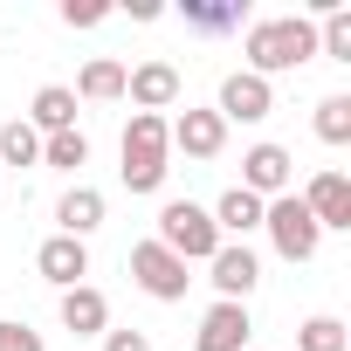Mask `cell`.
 Returning <instances> with one entry per match:
<instances>
[{
  "mask_svg": "<svg viewBox=\"0 0 351 351\" xmlns=\"http://www.w3.org/2000/svg\"><path fill=\"white\" fill-rule=\"evenodd\" d=\"M56 221H62V234H69V241L97 234V228H104V193H97V186H69V193H62V207H56Z\"/></svg>",
  "mask_w": 351,
  "mask_h": 351,
  "instance_id": "obj_16",
  "label": "cell"
},
{
  "mask_svg": "<svg viewBox=\"0 0 351 351\" xmlns=\"http://www.w3.org/2000/svg\"><path fill=\"white\" fill-rule=\"evenodd\" d=\"M262 207H269V200H255V193L228 186V193H221V207H214V228H221V241H228V234H234V241H248V234L262 228Z\"/></svg>",
  "mask_w": 351,
  "mask_h": 351,
  "instance_id": "obj_17",
  "label": "cell"
},
{
  "mask_svg": "<svg viewBox=\"0 0 351 351\" xmlns=\"http://www.w3.org/2000/svg\"><path fill=\"white\" fill-rule=\"evenodd\" d=\"M28 131H42V138H56V131H76V90H62V83L35 90V104H28Z\"/></svg>",
  "mask_w": 351,
  "mask_h": 351,
  "instance_id": "obj_15",
  "label": "cell"
},
{
  "mask_svg": "<svg viewBox=\"0 0 351 351\" xmlns=\"http://www.w3.org/2000/svg\"><path fill=\"white\" fill-rule=\"evenodd\" d=\"M165 138L180 145L186 158H221V145H228V124H221L214 110H186V117H172V124H165Z\"/></svg>",
  "mask_w": 351,
  "mask_h": 351,
  "instance_id": "obj_12",
  "label": "cell"
},
{
  "mask_svg": "<svg viewBox=\"0 0 351 351\" xmlns=\"http://www.w3.org/2000/svg\"><path fill=\"white\" fill-rule=\"evenodd\" d=\"M165 255H180V262H214V248H221V228H214V214L207 207H193V200H165L158 207V234H152Z\"/></svg>",
  "mask_w": 351,
  "mask_h": 351,
  "instance_id": "obj_3",
  "label": "cell"
},
{
  "mask_svg": "<svg viewBox=\"0 0 351 351\" xmlns=\"http://www.w3.org/2000/svg\"><path fill=\"white\" fill-rule=\"evenodd\" d=\"M186 28H200V35L241 28V0H186Z\"/></svg>",
  "mask_w": 351,
  "mask_h": 351,
  "instance_id": "obj_19",
  "label": "cell"
},
{
  "mask_svg": "<svg viewBox=\"0 0 351 351\" xmlns=\"http://www.w3.org/2000/svg\"><path fill=\"white\" fill-rule=\"evenodd\" d=\"M248 351H255V344H248Z\"/></svg>",
  "mask_w": 351,
  "mask_h": 351,
  "instance_id": "obj_27",
  "label": "cell"
},
{
  "mask_svg": "<svg viewBox=\"0 0 351 351\" xmlns=\"http://www.w3.org/2000/svg\"><path fill=\"white\" fill-rule=\"evenodd\" d=\"M0 351H49V344H42V330H28V324H14V317H0Z\"/></svg>",
  "mask_w": 351,
  "mask_h": 351,
  "instance_id": "obj_24",
  "label": "cell"
},
{
  "mask_svg": "<svg viewBox=\"0 0 351 351\" xmlns=\"http://www.w3.org/2000/svg\"><path fill=\"white\" fill-rule=\"evenodd\" d=\"M62 21H69V28H97V21H110V8H104V0H69Z\"/></svg>",
  "mask_w": 351,
  "mask_h": 351,
  "instance_id": "obj_25",
  "label": "cell"
},
{
  "mask_svg": "<svg viewBox=\"0 0 351 351\" xmlns=\"http://www.w3.org/2000/svg\"><path fill=\"white\" fill-rule=\"evenodd\" d=\"M62 330H76V337H104V330H110V303H104V289H90V282L62 289Z\"/></svg>",
  "mask_w": 351,
  "mask_h": 351,
  "instance_id": "obj_14",
  "label": "cell"
},
{
  "mask_svg": "<svg viewBox=\"0 0 351 351\" xmlns=\"http://www.w3.org/2000/svg\"><path fill=\"white\" fill-rule=\"evenodd\" d=\"M0 165H42V131H28V117L0 124Z\"/></svg>",
  "mask_w": 351,
  "mask_h": 351,
  "instance_id": "obj_20",
  "label": "cell"
},
{
  "mask_svg": "<svg viewBox=\"0 0 351 351\" xmlns=\"http://www.w3.org/2000/svg\"><path fill=\"white\" fill-rule=\"evenodd\" d=\"M296 200L310 207V221H317L324 234H330V228H337V234L351 228V180H344L337 165H324V172H317V180H310V186H303Z\"/></svg>",
  "mask_w": 351,
  "mask_h": 351,
  "instance_id": "obj_7",
  "label": "cell"
},
{
  "mask_svg": "<svg viewBox=\"0 0 351 351\" xmlns=\"http://www.w3.org/2000/svg\"><path fill=\"white\" fill-rule=\"evenodd\" d=\"M296 351H351V330L337 317H303L296 324Z\"/></svg>",
  "mask_w": 351,
  "mask_h": 351,
  "instance_id": "obj_21",
  "label": "cell"
},
{
  "mask_svg": "<svg viewBox=\"0 0 351 351\" xmlns=\"http://www.w3.org/2000/svg\"><path fill=\"white\" fill-rule=\"evenodd\" d=\"M241 56H248V76H282V69H303L310 56H317V21H303V14H276V21H255L248 28V42H241Z\"/></svg>",
  "mask_w": 351,
  "mask_h": 351,
  "instance_id": "obj_1",
  "label": "cell"
},
{
  "mask_svg": "<svg viewBox=\"0 0 351 351\" xmlns=\"http://www.w3.org/2000/svg\"><path fill=\"white\" fill-rule=\"evenodd\" d=\"M255 324H248V303H214L193 330V351H248Z\"/></svg>",
  "mask_w": 351,
  "mask_h": 351,
  "instance_id": "obj_10",
  "label": "cell"
},
{
  "mask_svg": "<svg viewBox=\"0 0 351 351\" xmlns=\"http://www.w3.org/2000/svg\"><path fill=\"white\" fill-rule=\"evenodd\" d=\"M289 180H296V158H289L282 145H248V152H241V193H255V200H282Z\"/></svg>",
  "mask_w": 351,
  "mask_h": 351,
  "instance_id": "obj_6",
  "label": "cell"
},
{
  "mask_svg": "<svg viewBox=\"0 0 351 351\" xmlns=\"http://www.w3.org/2000/svg\"><path fill=\"white\" fill-rule=\"evenodd\" d=\"M124 97L158 117V110L180 104V69H172V62H138V69H124Z\"/></svg>",
  "mask_w": 351,
  "mask_h": 351,
  "instance_id": "obj_11",
  "label": "cell"
},
{
  "mask_svg": "<svg viewBox=\"0 0 351 351\" xmlns=\"http://www.w3.org/2000/svg\"><path fill=\"white\" fill-rule=\"evenodd\" d=\"M76 97H83V104H117V97H124V62L97 56V62L76 76Z\"/></svg>",
  "mask_w": 351,
  "mask_h": 351,
  "instance_id": "obj_18",
  "label": "cell"
},
{
  "mask_svg": "<svg viewBox=\"0 0 351 351\" xmlns=\"http://www.w3.org/2000/svg\"><path fill=\"white\" fill-rule=\"evenodd\" d=\"M131 282H138L145 296H158V303H180L193 276H186L180 255H165L158 241H138V248H131Z\"/></svg>",
  "mask_w": 351,
  "mask_h": 351,
  "instance_id": "obj_5",
  "label": "cell"
},
{
  "mask_svg": "<svg viewBox=\"0 0 351 351\" xmlns=\"http://www.w3.org/2000/svg\"><path fill=\"white\" fill-rule=\"evenodd\" d=\"M207 269H214V289H221V303H248V296H255V282H262V262L248 255V241H221Z\"/></svg>",
  "mask_w": 351,
  "mask_h": 351,
  "instance_id": "obj_9",
  "label": "cell"
},
{
  "mask_svg": "<svg viewBox=\"0 0 351 351\" xmlns=\"http://www.w3.org/2000/svg\"><path fill=\"white\" fill-rule=\"evenodd\" d=\"M35 269H42L56 289H76V282L90 276V248H83V241H69V234H49V241L35 248Z\"/></svg>",
  "mask_w": 351,
  "mask_h": 351,
  "instance_id": "obj_13",
  "label": "cell"
},
{
  "mask_svg": "<svg viewBox=\"0 0 351 351\" xmlns=\"http://www.w3.org/2000/svg\"><path fill=\"white\" fill-rule=\"evenodd\" d=\"M104 351H152L145 330H104Z\"/></svg>",
  "mask_w": 351,
  "mask_h": 351,
  "instance_id": "obj_26",
  "label": "cell"
},
{
  "mask_svg": "<svg viewBox=\"0 0 351 351\" xmlns=\"http://www.w3.org/2000/svg\"><path fill=\"white\" fill-rule=\"evenodd\" d=\"M269 110H276V90H269L262 76L234 69V76L221 83V104H214V117H221V124H262Z\"/></svg>",
  "mask_w": 351,
  "mask_h": 351,
  "instance_id": "obj_8",
  "label": "cell"
},
{
  "mask_svg": "<svg viewBox=\"0 0 351 351\" xmlns=\"http://www.w3.org/2000/svg\"><path fill=\"white\" fill-rule=\"evenodd\" d=\"M317 138L324 145H351V97H324L317 104Z\"/></svg>",
  "mask_w": 351,
  "mask_h": 351,
  "instance_id": "obj_23",
  "label": "cell"
},
{
  "mask_svg": "<svg viewBox=\"0 0 351 351\" xmlns=\"http://www.w3.org/2000/svg\"><path fill=\"white\" fill-rule=\"evenodd\" d=\"M262 228H269V241H276V255H282V262H310V255H317V241H324V228L310 221V207H303L296 193L269 200V207H262Z\"/></svg>",
  "mask_w": 351,
  "mask_h": 351,
  "instance_id": "obj_4",
  "label": "cell"
},
{
  "mask_svg": "<svg viewBox=\"0 0 351 351\" xmlns=\"http://www.w3.org/2000/svg\"><path fill=\"white\" fill-rule=\"evenodd\" d=\"M42 165H62V172L90 165V138H83V131H56V138H42Z\"/></svg>",
  "mask_w": 351,
  "mask_h": 351,
  "instance_id": "obj_22",
  "label": "cell"
},
{
  "mask_svg": "<svg viewBox=\"0 0 351 351\" xmlns=\"http://www.w3.org/2000/svg\"><path fill=\"white\" fill-rule=\"evenodd\" d=\"M172 158V138H165V117H152V110H131V124H124V186L131 193H158L165 186V165Z\"/></svg>",
  "mask_w": 351,
  "mask_h": 351,
  "instance_id": "obj_2",
  "label": "cell"
}]
</instances>
